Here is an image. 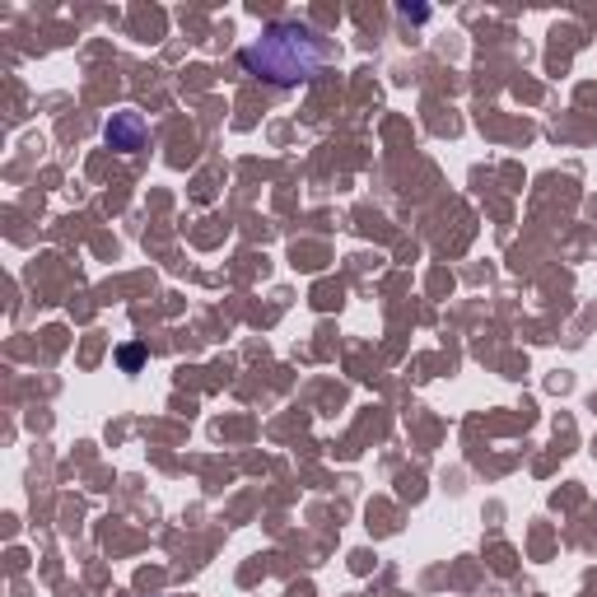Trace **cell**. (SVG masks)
<instances>
[{"mask_svg": "<svg viewBox=\"0 0 597 597\" xmlns=\"http://www.w3.org/2000/svg\"><path fill=\"white\" fill-rule=\"evenodd\" d=\"M322 61H327V38L299 19L267 23L261 38H252L243 52H238V66H243L248 76L267 80L276 89H295L304 80H314Z\"/></svg>", "mask_w": 597, "mask_h": 597, "instance_id": "1", "label": "cell"}, {"mask_svg": "<svg viewBox=\"0 0 597 597\" xmlns=\"http://www.w3.org/2000/svg\"><path fill=\"white\" fill-rule=\"evenodd\" d=\"M108 146L112 150H122V155H136V150H146L150 146V122L140 112H112V122H108Z\"/></svg>", "mask_w": 597, "mask_h": 597, "instance_id": "2", "label": "cell"}]
</instances>
